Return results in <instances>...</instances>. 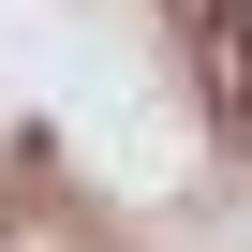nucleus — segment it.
Masks as SVG:
<instances>
[{
    "instance_id": "f257e3e1",
    "label": "nucleus",
    "mask_w": 252,
    "mask_h": 252,
    "mask_svg": "<svg viewBox=\"0 0 252 252\" xmlns=\"http://www.w3.org/2000/svg\"><path fill=\"white\" fill-rule=\"evenodd\" d=\"M222 15H237V74H252V0H222Z\"/></svg>"
}]
</instances>
